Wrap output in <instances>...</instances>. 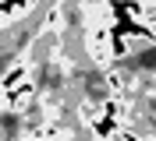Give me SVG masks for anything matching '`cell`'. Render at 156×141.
<instances>
[{"mask_svg":"<svg viewBox=\"0 0 156 141\" xmlns=\"http://www.w3.org/2000/svg\"><path fill=\"white\" fill-rule=\"evenodd\" d=\"M29 74H32L29 60H14V64H11L7 71H4V74H0V95H4V92H11V88H14V85H18L21 78H29Z\"/></svg>","mask_w":156,"mask_h":141,"instance_id":"1","label":"cell"}]
</instances>
